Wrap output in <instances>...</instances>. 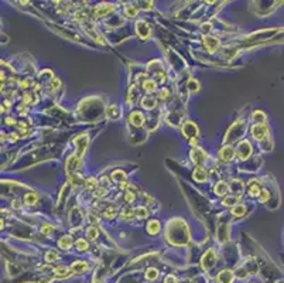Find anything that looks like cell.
I'll return each instance as SVG.
<instances>
[{
    "instance_id": "cell-31",
    "label": "cell",
    "mask_w": 284,
    "mask_h": 283,
    "mask_svg": "<svg viewBox=\"0 0 284 283\" xmlns=\"http://www.w3.org/2000/svg\"><path fill=\"white\" fill-rule=\"evenodd\" d=\"M55 273H57V276H60V277H67V275L69 273V270L67 268H58V269H55Z\"/></svg>"
},
{
    "instance_id": "cell-19",
    "label": "cell",
    "mask_w": 284,
    "mask_h": 283,
    "mask_svg": "<svg viewBox=\"0 0 284 283\" xmlns=\"http://www.w3.org/2000/svg\"><path fill=\"white\" fill-rule=\"evenodd\" d=\"M226 191H228V186L223 183V181H221V183H218L215 186V192L218 195H225V194H226Z\"/></svg>"
},
{
    "instance_id": "cell-22",
    "label": "cell",
    "mask_w": 284,
    "mask_h": 283,
    "mask_svg": "<svg viewBox=\"0 0 284 283\" xmlns=\"http://www.w3.org/2000/svg\"><path fill=\"white\" fill-rule=\"evenodd\" d=\"M260 188H259V186H256L255 183H250V187H249V194L252 195V197H257V195H260Z\"/></svg>"
},
{
    "instance_id": "cell-8",
    "label": "cell",
    "mask_w": 284,
    "mask_h": 283,
    "mask_svg": "<svg viewBox=\"0 0 284 283\" xmlns=\"http://www.w3.org/2000/svg\"><path fill=\"white\" fill-rule=\"evenodd\" d=\"M218 283H232V280H233V275H232V272H229V270H222L221 273L218 275Z\"/></svg>"
},
{
    "instance_id": "cell-6",
    "label": "cell",
    "mask_w": 284,
    "mask_h": 283,
    "mask_svg": "<svg viewBox=\"0 0 284 283\" xmlns=\"http://www.w3.org/2000/svg\"><path fill=\"white\" fill-rule=\"evenodd\" d=\"M204 42H205V47H206V50L209 51V53H215V51L218 50V47H219V41H218V40L213 38V37H209V36L205 37Z\"/></svg>"
},
{
    "instance_id": "cell-18",
    "label": "cell",
    "mask_w": 284,
    "mask_h": 283,
    "mask_svg": "<svg viewBox=\"0 0 284 283\" xmlns=\"http://www.w3.org/2000/svg\"><path fill=\"white\" fill-rule=\"evenodd\" d=\"M116 108H117V106L112 105V106H109L108 109H106V115H108V118H110V119H116L117 116L120 115L119 109H116Z\"/></svg>"
},
{
    "instance_id": "cell-25",
    "label": "cell",
    "mask_w": 284,
    "mask_h": 283,
    "mask_svg": "<svg viewBox=\"0 0 284 283\" xmlns=\"http://www.w3.org/2000/svg\"><path fill=\"white\" fill-rule=\"evenodd\" d=\"M115 217H116V208L109 207V208L105 211V218L106 219H112V218H115Z\"/></svg>"
},
{
    "instance_id": "cell-3",
    "label": "cell",
    "mask_w": 284,
    "mask_h": 283,
    "mask_svg": "<svg viewBox=\"0 0 284 283\" xmlns=\"http://www.w3.org/2000/svg\"><path fill=\"white\" fill-rule=\"evenodd\" d=\"M74 143L78 146V157H81V156L83 154V152H85L86 146H88V136H86V135L78 136V137L75 139Z\"/></svg>"
},
{
    "instance_id": "cell-35",
    "label": "cell",
    "mask_w": 284,
    "mask_h": 283,
    "mask_svg": "<svg viewBox=\"0 0 284 283\" xmlns=\"http://www.w3.org/2000/svg\"><path fill=\"white\" fill-rule=\"evenodd\" d=\"M77 246L81 249V251H86V249H88V242L83 241V239H78L77 241Z\"/></svg>"
},
{
    "instance_id": "cell-2",
    "label": "cell",
    "mask_w": 284,
    "mask_h": 283,
    "mask_svg": "<svg viewBox=\"0 0 284 283\" xmlns=\"http://www.w3.org/2000/svg\"><path fill=\"white\" fill-rule=\"evenodd\" d=\"M252 135L256 140H263L267 135V127L264 126L263 123L256 125V126H253V129H252Z\"/></svg>"
},
{
    "instance_id": "cell-1",
    "label": "cell",
    "mask_w": 284,
    "mask_h": 283,
    "mask_svg": "<svg viewBox=\"0 0 284 283\" xmlns=\"http://www.w3.org/2000/svg\"><path fill=\"white\" fill-rule=\"evenodd\" d=\"M182 133H184V136H187L190 139H195V136L198 135V127L192 122H185L184 126H182Z\"/></svg>"
},
{
    "instance_id": "cell-24",
    "label": "cell",
    "mask_w": 284,
    "mask_h": 283,
    "mask_svg": "<svg viewBox=\"0 0 284 283\" xmlns=\"http://www.w3.org/2000/svg\"><path fill=\"white\" fill-rule=\"evenodd\" d=\"M24 203L29 204V205L35 204V203H37V195H35V194H26V197H24Z\"/></svg>"
},
{
    "instance_id": "cell-11",
    "label": "cell",
    "mask_w": 284,
    "mask_h": 283,
    "mask_svg": "<svg viewBox=\"0 0 284 283\" xmlns=\"http://www.w3.org/2000/svg\"><path fill=\"white\" fill-rule=\"evenodd\" d=\"M113 10V6L112 4H100L99 7L96 8V11H95V14H96V17H103L106 16V14L109 13V11Z\"/></svg>"
},
{
    "instance_id": "cell-36",
    "label": "cell",
    "mask_w": 284,
    "mask_h": 283,
    "mask_svg": "<svg viewBox=\"0 0 284 283\" xmlns=\"http://www.w3.org/2000/svg\"><path fill=\"white\" fill-rule=\"evenodd\" d=\"M188 85H190V91H191V92H194V91H198V88H199L198 81H195V79H191V81L188 82Z\"/></svg>"
},
{
    "instance_id": "cell-21",
    "label": "cell",
    "mask_w": 284,
    "mask_h": 283,
    "mask_svg": "<svg viewBox=\"0 0 284 283\" xmlns=\"http://www.w3.org/2000/svg\"><path fill=\"white\" fill-rule=\"evenodd\" d=\"M86 269H88V265H86L85 262H75L74 266H72V270L74 272H85Z\"/></svg>"
},
{
    "instance_id": "cell-17",
    "label": "cell",
    "mask_w": 284,
    "mask_h": 283,
    "mask_svg": "<svg viewBox=\"0 0 284 283\" xmlns=\"http://www.w3.org/2000/svg\"><path fill=\"white\" fill-rule=\"evenodd\" d=\"M147 231L150 232V234H153V235L158 234V231H160V222H158V221H150V222H148V225H147Z\"/></svg>"
},
{
    "instance_id": "cell-5",
    "label": "cell",
    "mask_w": 284,
    "mask_h": 283,
    "mask_svg": "<svg viewBox=\"0 0 284 283\" xmlns=\"http://www.w3.org/2000/svg\"><path fill=\"white\" fill-rule=\"evenodd\" d=\"M136 28H137V34H139L143 40H146L150 36V27H148V24L146 21H139L136 24Z\"/></svg>"
},
{
    "instance_id": "cell-9",
    "label": "cell",
    "mask_w": 284,
    "mask_h": 283,
    "mask_svg": "<svg viewBox=\"0 0 284 283\" xmlns=\"http://www.w3.org/2000/svg\"><path fill=\"white\" fill-rule=\"evenodd\" d=\"M191 156H192V160L195 161V164H196L198 167L201 166L202 161H204L205 158H206V153L202 152V150H194L192 154H191Z\"/></svg>"
},
{
    "instance_id": "cell-37",
    "label": "cell",
    "mask_w": 284,
    "mask_h": 283,
    "mask_svg": "<svg viewBox=\"0 0 284 283\" xmlns=\"http://www.w3.org/2000/svg\"><path fill=\"white\" fill-rule=\"evenodd\" d=\"M46 259L48 260V262H54V260H57V259H58V255L55 253L54 251H51V252H48V253H47Z\"/></svg>"
},
{
    "instance_id": "cell-14",
    "label": "cell",
    "mask_w": 284,
    "mask_h": 283,
    "mask_svg": "<svg viewBox=\"0 0 284 283\" xmlns=\"http://www.w3.org/2000/svg\"><path fill=\"white\" fill-rule=\"evenodd\" d=\"M194 178H195L196 181H205L206 180V171H205L201 166L196 167V169L194 170Z\"/></svg>"
},
{
    "instance_id": "cell-34",
    "label": "cell",
    "mask_w": 284,
    "mask_h": 283,
    "mask_svg": "<svg viewBox=\"0 0 284 283\" xmlns=\"http://www.w3.org/2000/svg\"><path fill=\"white\" fill-rule=\"evenodd\" d=\"M96 236H98V229L95 228V226H91V228L88 229V238L89 239H95Z\"/></svg>"
},
{
    "instance_id": "cell-12",
    "label": "cell",
    "mask_w": 284,
    "mask_h": 283,
    "mask_svg": "<svg viewBox=\"0 0 284 283\" xmlns=\"http://www.w3.org/2000/svg\"><path fill=\"white\" fill-rule=\"evenodd\" d=\"M78 167H79V157H78V156H71V157L68 158V171H71V174H72V171L77 170Z\"/></svg>"
},
{
    "instance_id": "cell-28",
    "label": "cell",
    "mask_w": 284,
    "mask_h": 283,
    "mask_svg": "<svg viewBox=\"0 0 284 283\" xmlns=\"http://www.w3.org/2000/svg\"><path fill=\"white\" fill-rule=\"evenodd\" d=\"M137 211H136V215L139 218H146L148 215V209L147 208H144V207H139V208H136Z\"/></svg>"
},
{
    "instance_id": "cell-38",
    "label": "cell",
    "mask_w": 284,
    "mask_h": 283,
    "mask_svg": "<svg viewBox=\"0 0 284 283\" xmlns=\"http://www.w3.org/2000/svg\"><path fill=\"white\" fill-rule=\"evenodd\" d=\"M125 200L127 201V203H133V201H134V194L131 191H127L125 194Z\"/></svg>"
},
{
    "instance_id": "cell-4",
    "label": "cell",
    "mask_w": 284,
    "mask_h": 283,
    "mask_svg": "<svg viewBox=\"0 0 284 283\" xmlns=\"http://www.w3.org/2000/svg\"><path fill=\"white\" fill-rule=\"evenodd\" d=\"M250 153H252V146H250V143H249V142H242V143L239 144V147H238L239 157H240L242 160H244V158L249 157Z\"/></svg>"
},
{
    "instance_id": "cell-20",
    "label": "cell",
    "mask_w": 284,
    "mask_h": 283,
    "mask_svg": "<svg viewBox=\"0 0 284 283\" xmlns=\"http://www.w3.org/2000/svg\"><path fill=\"white\" fill-rule=\"evenodd\" d=\"M71 243H72V239H71V236H68V235H65V236H62L60 239V243L58 245L61 246L62 249H68L69 246H71Z\"/></svg>"
},
{
    "instance_id": "cell-30",
    "label": "cell",
    "mask_w": 284,
    "mask_h": 283,
    "mask_svg": "<svg viewBox=\"0 0 284 283\" xmlns=\"http://www.w3.org/2000/svg\"><path fill=\"white\" fill-rule=\"evenodd\" d=\"M133 215H134V209H125L123 214H122V217H123V219L130 221L131 218H133Z\"/></svg>"
},
{
    "instance_id": "cell-33",
    "label": "cell",
    "mask_w": 284,
    "mask_h": 283,
    "mask_svg": "<svg viewBox=\"0 0 284 283\" xmlns=\"http://www.w3.org/2000/svg\"><path fill=\"white\" fill-rule=\"evenodd\" d=\"M238 201H239L238 197H228L223 200V204L225 205H233V204H236Z\"/></svg>"
},
{
    "instance_id": "cell-40",
    "label": "cell",
    "mask_w": 284,
    "mask_h": 283,
    "mask_svg": "<svg viewBox=\"0 0 284 283\" xmlns=\"http://www.w3.org/2000/svg\"><path fill=\"white\" fill-rule=\"evenodd\" d=\"M260 200L261 201H267V200H269V191H267V190H263V191L260 192Z\"/></svg>"
},
{
    "instance_id": "cell-45",
    "label": "cell",
    "mask_w": 284,
    "mask_h": 283,
    "mask_svg": "<svg viewBox=\"0 0 284 283\" xmlns=\"http://www.w3.org/2000/svg\"><path fill=\"white\" fill-rule=\"evenodd\" d=\"M202 28H204V31H206V33H208V31L211 30V24H204V25H202Z\"/></svg>"
},
{
    "instance_id": "cell-26",
    "label": "cell",
    "mask_w": 284,
    "mask_h": 283,
    "mask_svg": "<svg viewBox=\"0 0 284 283\" xmlns=\"http://www.w3.org/2000/svg\"><path fill=\"white\" fill-rule=\"evenodd\" d=\"M232 212H233V215H236V217H242V215L246 212V208H244L243 205H238L232 209Z\"/></svg>"
},
{
    "instance_id": "cell-29",
    "label": "cell",
    "mask_w": 284,
    "mask_h": 283,
    "mask_svg": "<svg viewBox=\"0 0 284 283\" xmlns=\"http://www.w3.org/2000/svg\"><path fill=\"white\" fill-rule=\"evenodd\" d=\"M232 184L235 186V187H232L233 191H235L236 194H242V191H243V187H242V183H240V181H239V180H235Z\"/></svg>"
},
{
    "instance_id": "cell-43",
    "label": "cell",
    "mask_w": 284,
    "mask_h": 283,
    "mask_svg": "<svg viewBox=\"0 0 284 283\" xmlns=\"http://www.w3.org/2000/svg\"><path fill=\"white\" fill-rule=\"evenodd\" d=\"M167 95H168V91H167V89H163L161 92H160V96H161L163 99H165V98H167Z\"/></svg>"
},
{
    "instance_id": "cell-10",
    "label": "cell",
    "mask_w": 284,
    "mask_h": 283,
    "mask_svg": "<svg viewBox=\"0 0 284 283\" xmlns=\"http://www.w3.org/2000/svg\"><path fill=\"white\" fill-rule=\"evenodd\" d=\"M233 156H235V150H233V147L226 146V147H223V149L221 150V157H222V160L229 161V160H232V158H233Z\"/></svg>"
},
{
    "instance_id": "cell-39",
    "label": "cell",
    "mask_w": 284,
    "mask_h": 283,
    "mask_svg": "<svg viewBox=\"0 0 284 283\" xmlns=\"http://www.w3.org/2000/svg\"><path fill=\"white\" fill-rule=\"evenodd\" d=\"M86 187H88V188H95V187H96V180H95L94 177L89 178V180L86 181Z\"/></svg>"
},
{
    "instance_id": "cell-13",
    "label": "cell",
    "mask_w": 284,
    "mask_h": 283,
    "mask_svg": "<svg viewBox=\"0 0 284 283\" xmlns=\"http://www.w3.org/2000/svg\"><path fill=\"white\" fill-rule=\"evenodd\" d=\"M130 122L134 125V126H142L143 122H144V118L140 112H134L130 115Z\"/></svg>"
},
{
    "instance_id": "cell-7",
    "label": "cell",
    "mask_w": 284,
    "mask_h": 283,
    "mask_svg": "<svg viewBox=\"0 0 284 283\" xmlns=\"http://www.w3.org/2000/svg\"><path fill=\"white\" fill-rule=\"evenodd\" d=\"M213 262H215V252L211 249V251H208L206 253H205L204 259H202V265H204V268L209 269L213 266Z\"/></svg>"
},
{
    "instance_id": "cell-15",
    "label": "cell",
    "mask_w": 284,
    "mask_h": 283,
    "mask_svg": "<svg viewBox=\"0 0 284 283\" xmlns=\"http://www.w3.org/2000/svg\"><path fill=\"white\" fill-rule=\"evenodd\" d=\"M126 178H127V177H126V174L122 171V170H116V171L112 173V180L116 181V183H120V184L125 183Z\"/></svg>"
},
{
    "instance_id": "cell-16",
    "label": "cell",
    "mask_w": 284,
    "mask_h": 283,
    "mask_svg": "<svg viewBox=\"0 0 284 283\" xmlns=\"http://www.w3.org/2000/svg\"><path fill=\"white\" fill-rule=\"evenodd\" d=\"M142 105H143V108H146V109L151 110L154 106H156V99L151 98V96H146V98H143Z\"/></svg>"
},
{
    "instance_id": "cell-23",
    "label": "cell",
    "mask_w": 284,
    "mask_h": 283,
    "mask_svg": "<svg viewBox=\"0 0 284 283\" xmlns=\"http://www.w3.org/2000/svg\"><path fill=\"white\" fill-rule=\"evenodd\" d=\"M157 276H158V272H157V269H154V268H150L147 272H146V277H147L148 280L157 279Z\"/></svg>"
},
{
    "instance_id": "cell-41",
    "label": "cell",
    "mask_w": 284,
    "mask_h": 283,
    "mask_svg": "<svg viewBox=\"0 0 284 283\" xmlns=\"http://www.w3.org/2000/svg\"><path fill=\"white\" fill-rule=\"evenodd\" d=\"M51 88H52L54 91H55V89H58V88H60V81H58V79H55V81L52 82V86H51Z\"/></svg>"
},
{
    "instance_id": "cell-27",
    "label": "cell",
    "mask_w": 284,
    "mask_h": 283,
    "mask_svg": "<svg viewBox=\"0 0 284 283\" xmlns=\"http://www.w3.org/2000/svg\"><path fill=\"white\" fill-rule=\"evenodd\" d=\"M144 88H146V91H148V92H154L156 91V82L154 81H144Z\"/></svg>"
},
{
    "instance_id": "cell-42",
    "label": "cell",
    "mask_w": 284,
    "mask_h": 283,
    "mask_svg": "<svg viewBox=\"0 0 284 283\" xmlns=\"http://www.w3.org/2000/svg\"><path fill=\"white\" fill-rule=\"evenodd\" d=\"M177 280H175V277L174 276H168L167 279H165V283H175Z\"/></svg>"
},
{
    "instance_id": "cell-44",
    "label": "cell",
    "mask_w": 284,
    "mask_h": 283,
    "mask_svg": "<svg viewBox=\"0 0 284 283\" xmlns=\"http://www.w3.org/2000/svg\"><path fill=\"white\" fill-rule=\"evenodd\" d=\"M51 231H52L51 226H44V228H43V232H44V234H51Z\"/></svg>"
},
{
    "instance_id": "cell-32",
    "label": "cell",
    "mask_w": 284,
    "mask_h": 283,
    "mask_svg": "<svg viewBox=\"0 0 284 283\" xmlns=\"http://www.w3.org/2000/svg\"><path fill=\"white\" fill-rule=\"evenodd\" d=\"M126 14L129 17H134L137 14V8H134L133 6H126Z\"/></svg>"
}]
</instances>
